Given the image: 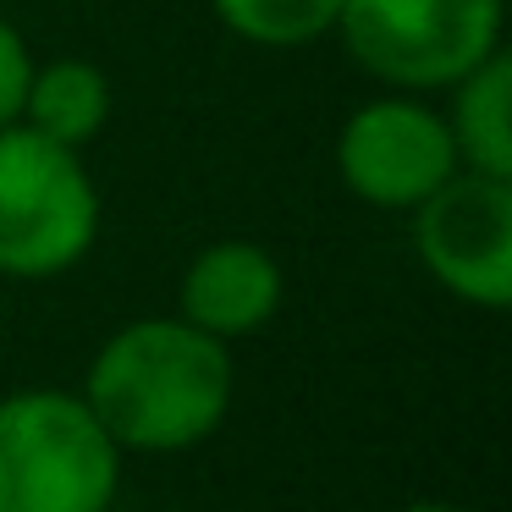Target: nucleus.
Returning <instances> with one entry per match:
<instances>
[{
	"label": "nucleus",
	"mask_w": 512,
	"mask_h": 512,
	"mask_svg": "<svg viewBox=\"0 0 512 512\" xmlns=\"http://www.w3.org/2000/svg\"><path fill=\"white\" fill-rule=\"evenodd\" d=\"M413 254L468 309L501 314L512 303V177L457 166L424 204H413Z\"/></svg>",
	"instance_id": "39448f33"
},
{
	"label": "nucleus",
	"mask_w": 512,
	"mask_h": 512,
	"mask_svg": "<svg viewBox=\"0 0 512 512\" xmlns=\"http://www.w3.org/2000/svg\"><path fill=\"white\" fill-rule=\"evenodd\" d=\"M397 512H474V507H457V501H408Z\"/></svg>",
	"instance_id": "f8f14e48"
},
{
	"label": "nucleus",
	"mask_w": 512,
	"mask_h": 512,
	"mask_svg": "<svg viewBox=\"0 0 512 512\" xmlns=\"http://www.w3.org/2000/svg\"><path fill=\"white\" fill-rule=\"evenodd\" d=\"M34 78V50L17 34L12 17H0V127H12L23 116V94Z\"/></svg>",
	"instance_id": "9b49d317"
},
{
	"label": "nucleus",
	"mask_w": 512,
	"mask_h": 512,
	"mask_svg": "<svg viewBox=\"0 0 512 512\" xmlns=\"http://www.w3.org/2000/svg\"><path fill=\"white\" fill-rule=\"evenodd\" d=\"M111 111H116V89L100 61L61 56V61H34L17 122L61 149H83L111 127Z\"/></svg>",
	"instance_id": "6e6552de"
},
{
	"label": "nucleus",
	"mask_w": 512,
	"mask_h": 512,
	"mask_svg": "<svg viewBox=\"0 0 512 512\" xmlns=\"http://www.w3.org/2000/svg\"><path fill=\"white\" fill-rule=\"evenodd\" d=\"M336 171L347 193L369 210L408 215L457 171V144L446 116L419 94H380L358 105L336 133Z\"/></svg>",
	"instance_id": "423d86ee"
},
{
	"label": "nucleus",
	"mask_w": 512,
	"mask_h": 512,
	"mask_svg": "<svg viewBox=\"0 0 512 512\" xmlns=\"http://www.w3.org/2000/svg\"><path fill=\"white\" fill-rule=\"evenodd\" d=\"M122 457L78 391L23 386L0 397V512H111Z\"/></svg>",
	"instance_id": "f03ea898"
},
{
	"label": "nucleus",
	"mask_w": 512,
	"mask_h": 512,
	"mask_svg": "<svg viewBox=\"0 0 512 512\" xmlns=\"http://www.w3.org/2000/svg\"><path fill=\"white\" fill-rule=\"evenodd\" d=\"M281 303H287L281 259L248 237H221V243L199 248L177 281V314L226 347L259 336L281 314Z\"/></svg>",
	"instance_id": "0eeeda50"
},
{
	"label": "nucleus",
	"mask_w": 512,
	"mask_h": 512,
	"mask_svg": "<svg viewBox=\"0 0 512 512\" xmlns=\"http://www.w3.org/2000/svg\"><path fill=\"white\" fill-rule=\"evenodd\" d=\"M446 105V133L457 144V166L485 171V177H512V56L496 50L474 72L452 83Z\"/></svg>",
	"instance_id": "1a4fd4ad"
},
{
	"label": "nucleus",
	"mask_w": 512,
	"mask_h": 512,
	"mask_svg": "<svg viewBox=\"0 0 512 512\" xmlns=\"http://www.w3.org/2000/svg\"><path fill=\"white\" fill-rule=\"evenodd\" d=\"M336 34L369 78L435 94L501 50L507 0H342Z\"/></svg>",
	"instance_id": "20e7f679"
},
{
	"label": "nucleus",
	"mask_w": 512,
	"mask_h": 512,
	"mask_svg": "<svg viewBox=\"0 0 512 512\" xmlns=\"http://www.w3.org/2000/svg\"><path fill=\"white\" fill-rule=\"evenodd\" d=\"M100 237V188L78 149L34 127H0V276L50 281L89 259Z\"/></svg>",
	"instance_id": "7ed1b4c3"
},
{
	"label": "nucleus",
	"mask_w": 512,
	"mask_h": 512,
	"mask_svg": "<svg viewBox=\"0 0 512 512\" xmlns=\"http://www.w3.org/2000/svg\"><path fill=\"white\" fill-rule=\"evenodd\" d=\"M83 402L122 452L177 457L226 424L237 397L232 347L182 314L127 320L94 347L83 369Z\"/></svg>",
	"instance_id": "f257e3e1"
},
{
	"label": "nucleus",
	"mask_w": 512,
	"mask_h": 512,
	"mask_svg": "<svg viewBox=\"0 0 512 512\" xmlns=\"http://www.w3.org/2000/svg\"><path fill=\"white\" fill-rule=\"evenodd\" d=\"M210 6L237 39L265 50L314 45L336 34V12H342V0H210Z\"/></svg>",
	"instance_id": "9d476101"
}]
</instances>
